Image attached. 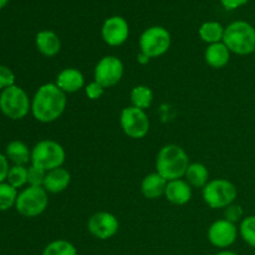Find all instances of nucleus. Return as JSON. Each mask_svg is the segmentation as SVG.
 I'll list each match as a JSON object with an SVG mask.
<instances>
[{
  "instance_id": "nucleus-33",
  "label": "nucleus",
  "mask_w": 255,
  "mask_h": 255,
  "mask_svg": "<svg viewBox=\"0 0 255 255\" xmlns=\"http://www.w3.org/2000/svg\"><path fill=\"white\" fill-rule=\"evenodd\" d=\"M221 4L223 5L224 9L227 10H236L238 7L244 6L246 4H248L251 0H219Z\"/></svg>"
},
{
  "instance_id": "nucleus-5",
  "label": "nucleus",
  "mask_w": 255,
  "mask_h": 255,
  "mask_svg": "<svg viewBox=\"0 0 255 255\" xmlns=\"http://www.w3.org/2000/svg\"><path fill=\"white\" fill-rule=\"evenodd\" d=\"M0 111L11 120H21L31 111V100L24 89L14 85L0 94Z\"/></svg>"
},
{
  "instance_id": "nucleus-34",
  "label": "nucleus",
  "mask_w": 255,
  "mask_h": 255,
  "mask_svg": "<svg viewBox=\"0 0 255 255\" xmlns=\"http://www.w3.org/2000/svg\"><path fill=\"white\" fill-rule=\"evenodd\" d=\"M137 61H138L139 65H147L149 61H151V59H149V57L147 56V55H144V54H142V52H139L138 56H137Z\"/></svg>"
},
{
  "instance_id": "nucleus-19",
  "label": "nucleus",
  "mask_w": 255,
  "mask_h": 255,
  "mask_svg": "<svg viewBox=\"0 0 255 255\" xmlns=\"http://www.w3.org/2000/svg\"><path fill=\"white\" fill-rule=\"evenodd\" d=\"M167 183L168 182L157 172L149 173L142 179L141 192L147 199H157L159 197L164 196Z\"/></svg>"
},
{
  "instance_id": "nucleus-4",
  "label": "nucleus",
  "mask_w": 255,
  "mask_h": 255,
  "mask_svg": "<svg viewBox=\"0 0 255 255\" xmlns=\"http://www.w3.org/2000/svg\"><path fill=\"white\" fill-rule=\"evenodd\" d=\"M66 152L64 147L52 139H42L31 149V162L35 167L49 172L64 166Z\"/></svg>"
},
{
  "instance_id": "nucleus-13",
  "label": "nucleus",
  "mask_w": 255,
  "mask_h": 255,
  "mask_svg": "<svg viewBox=\"0 0 255 255\" xmlns=\"http://www.w3.org/2000/svg\"><path fill=\"white\" fill-rule=\"evenodd\" d=\"M101 36L109 46H121L129 36L128 22L121 16L109 17L102 24Z\"/></svg>"
},
{
  "instance_id": "nucleus-8",
  "label": "nucleus",
  "mask_w": 255,
  "mask_h": 255,
  "mask_svg": "<svg viewBox=\"0 0 255 255\" xmlns=\"http://www.w3.org/2000/svg\"><path fill=\"white\" fill-rule=\"evenodd\" d=\"M172 44L168 30L163 26H151L142 32L139 37V50L149 59L166 54Z\"/></svg>"
},
{
  "instance_id": "nucleus-10",
  "label": "nucleus",
  "mask_w": 255,
  "mask_h": 255,
  "mask_svg": "<svg viewBox=\"0 0 255 255\" xmlns=\"http://www.w3.org/2000/svg\"><path fill=\"white\" fill-rule=\"evenodd\" d=\"M125 67L121 60L114 55H107L99 60L94 70V80L109 89L121 81Z\"/></svg>"
},
{
  "instance_id": "nucleus-24",
  "label": "nucleus",
  "mask_w": 255,
  "mask_h": 255,
  "mask_svg": "<svg viewBox=\"0 0 255 255\" xmlns=\"http://www.w3.org/2000/svg\"><path fill=\"white\" fill-rule=\"evenodd\" d=\"M42 255H77V249L66 239H56L45 247Z\"/></svg>"
},
{
  "instance_id": "nucleus-29",
  "label": "nucleus",
  "mask_w": 255,
  "mask_h": 255,
  "mask_svg": "<svg viewBox=\"0 0 255 255\" xmlns=\"http://www.w3.org/2000/svg\"><path fill=\"white\" fill-rule=\"evenodd\" d=\"M223 216H224V219H227V221L231 222V223L236 224L238 223V222L241 223L242 219L244 218V212L241 204L232 203L229 204L228 207L224 208Z\"/></svg>"
},
{
  "instance_id": "nucleus-38",
  "label": "nucleus",
  "mask_w": 255,
  "mask_h": 255,
  "mask_svg": "<svg viewBox=\"0 0 255 255\" xmlns=\"http://www.w3.org/2000/svg\"><path fill=\"white\" fill-rule=\"evenodd\" d=\"M254 55H255V52H254Z\"/></svg>"
},
{
  "instance_id": "nucleus-15",
  "label": "nucleus",
  "mask_w": 255,
  "mask_h": 255,
  "mask_svg": "<svg viewBox=\"0 0 255 255\" xmlns=\"http://www.w3.org/2000/svg\"><path fill=\"white\" fill-rule=\"evenodd\" d=\"M192 196H193V191L186 179H174L167 183L164 197L169 203L176 204V206H184L191 201Z\"/></svg>"
},
{
  "instance_id": "nucleus-31",
  "label": "nucleus",
  "mask_w": 255,
  "mask_h": 255,
  "mask_svg": "<svg viewBox=\"0 0 255 255\" xmlns=\"http://www.w3.org/2000/svg\"><path fill=\"white\" fill-rule=\"evenodd\" d=\"M84 90H85V94H86V96L89 97L90 100H92V101H95V100H99L105 92V87L102 86V85H100L99 82L95 81V80L94 81L90 82V84L85 85Z\"/></svg>"
},
{
  "instance_id": "nucleus-20",
  "label": "nucleus",
  "mask_w": 255,
  "mask_h": 255,
  "mask_svg": "<svg viewBox=\"0 0 255 255\" xmlns=\"http://www.w3.org/2000/svg\"><path fill=\"white\" fill-rule=\"evenodd\" d=\"M5 156L12 166H26L31 162V149L21 141H11L6 147Z\"/></svg>"
},
{
  "instance_id": "nucleus-6",
  "label": "nucleus",
  "mask_w": 255,
  "mask_h": 255,
  "mask_svg": "<svg viewBox=\"0 0 255 255\" xmlns=\"http://www.w3.org/2000/svg\"><path fill=\"white\" fill-rule=\"evenodd\" d=\"M237 196H238L237 187L231 181L223 178L212 179L202 189L204 203L213 209H224L229 204L234 203Z\"/></svg>"
},
{
  "instance_id": "nucleus-32",
  "label": "nucleus",
  "mask_w": 255,
  "mask_h": 255,
  "mask_svg": "<svg viewBox=\"0 0 255 255\" xmlns=\"http://www.w3.org/2000/svg\"><path fill=\"white\" fill-rule=\"evenodd\" d=\"M9 169H10L9 159H7V157L5 156V154L0 153V183L6 182Z\"/></svg>"
},
{
  "instance_id": "nucleus-23",
  "label": "nucleus",
  "mask_w": 255,
  "mask_h": 255,
  "mask_svg": "<svg viewBox=\"0 0 255 255\" xmlns=\"http://www.w3.org/2000/svg\"><path fill=\"white\" fill-rule=\"evenodd\" d=\"M129 99H131V106L146 111L153 102L154 95L151 87L146 86V85H137L132 89Z\"/></svg>"
},
{
  "instance_id": "nucleus-12",
  "label": "nucleus",
  "mask_w": 255,
  "mask_h": 255,
  "mask_svg": "<svg viewBox=\"0 0 255 255\" xmlns=\"http://www.w3.org/2000/svg\"><path fill=\"white\" fill-rule=\"evenodd\" d=\"M238 233L239 232L236 224L223 218L213 222L209 226L207 237L212 246L221 249H227L236 243Z\"/></svg>"
},
{
  "instance_id": "nucleus-37",
  "label": "nucleus",
  "mask_w": 255,
  "mask_h": 255,
  "mask_svg": "<svg viewBox=\"0 0 255 255\" xmlns=\"http://www.w3.org/2000/svg\"><path fill=\"white\" fill-rule=\"evenodd\" d=\"M253 255H255V249H254V253H253Z\"/></svg>"
},
{
  "instance_id": "nucleus-14",
  "label": "nucleus",
  "mask_w": 255,
  "mask_h": 255,
  "mask_svg": "<svg viewBox=\"0 0 255 255\" xmlns=\"http://www.w3.org/2000/svg\"><path fill=\"white\" fill-rule=\"evenodd\" d=\"M55 84L65 94H75L85 87V77L79 69L66 67L57 74Z\"/></svg>"
},
{
  "instance_id": "nucleus-11",
  "label": "nucleus",
  "mask_w": 255,
  "mask_h": 255,
  "mask_svg": "<svg viewBox=\"0 0 255 255\" xmlns=\"http://www.w3.org/2000/svg\"><path fill=\"white\" fill-rule=\"evenodd\" d=\"M119 228V219L110 212H97L92 214L87 222V229L91 236L100 241H106L116 236Z\"/></svg>"
},
{
  "instance_id": "nucleus-7",
  "label": "nucleus",
  "mask_w": 255,
  "mask_h": 255,
  "mask_svg": "<svg viewBox=\"0 0 255 255\" xmlns=\"http://www.w3.org/2000/svg\"><path fill=\"white\" fill-rule=\"evenodd\" d=\"M49 206V193L44 187L27 186L19 192L16 201V211L26 218H35L44 213Z\"/></svg>"
},
{
  "instance_id": "nucleus-18",
  "label": "nucleus",
  "mask_w": 255,
  "mask_h": 255,
  "mask_svg": "<svg viewBox=\"0 0 255 255\" xmlns=\"http://www.w3.org/2000/svg\"><path fill=\"white\" fill-rule=\"evenodd\" d=\"M231 54L232 52L223 42H217V44L208 45L204 51V61L212 69H223L228 65Z\"/></svg>"
},
{
  "instance_id": "nucleus-28",
  "label": "nucleus",
  "mask_w": 255,
  "mask_h": 255,
  "mask_svg": "<svg viewBox=\"0 0 255 255\" xmlns=\"http://www.w3.org/2000/svg\"><path fill=\"white\" fill-rule=\"evenodd\" d=\"M46 173V171L39 168V167L32 166V164L30 167H27V186L42 187L44 186Z\"/></svg>"
},
{
  "instance_id": "nucleus-35",
  "label": "nucleus",
  "mask_w": 255,
  "mask_h": 255,
  "mask_svg": "<svg viewBox=\"0 0 255 255\" xmlns=\"http://www.w3.org/2000/svg\"><path fill=\"white\" fill-rule=\"evenodd\" d=\"M214 255H238L236 253V252L233 251H228V249H222L221 252H218V253H216Z\"/></svg>"
},
{
  "instance_id": "nucleus-16",
  "label": "nucleus",
  "mask_w": 255,
  "mask_h": 255,
  "mask_svg": "<svg viewBox=\"0 0 255 255\" xmlns=\"http://www.w3.org/2000/svg\"><path fill=\"white\" fill-rule=\"evenodd\" d=\"M35 45L37 51L46 57H54L61 50V40L59 35L51 30H42L36 34Z\"/></svg>"
},
{
  "instance_id": "nucleus-27",
  "label": "nucleus",
  "mask_w": 255,
  "mask_h": 255,
  "mask_svg": "<svg viewBox=\"0 0 255 255\" xmlns=\"http://www.w3.org/2000/svg\"><path fill=\"white\" fill-rule=\"evenodd\" d=\"M6 182L14 188H22L27 184V167L26 166H11L7 173Z\"/></svg>"
},
{
  "instance_id": "nucleus-9",
  "label": "nucleus",
  "mask_w": 255,
  "mask_h": 255,
  "mask_svg": "<svg viewBox=\"0 0 255 255\" xmlns=\"http://www.w3.org/2000/svg\"><path fill=\"white\" fill-rule=\"evenodd\" d=\"M120 126L127 137L132 139H142L148 134L151 122L144 110L127 106L120 115Z\"/></svg>"
},
{
  "instance_id": "nucleus-2",
  "label": "nucleus",
  "mask_w": 255,
  "mask_h": 255,
  "mask_svg": "<svg viewBox=\"0 0 255 255\" xmlns=\"http://www.w3.org/2000/svg\"><path fill=\"white\" fill-rule=\"evenodd\" d=\"M187 152L178 144H167L159 149L156 158V172L167 182L184 178L189 167Z\"/></svg>"
},
{
  "instance_id": "nucleus-21",
  "label": "nucleus",
  "mask_w": 255,
  "mask_h": 255,
  "mask_svg": "<svg viewBox=\"0 0 255 255\" xmlns=\"http://www.w3.org/2000/svg\"><path fill=\"white\" fill-rule=\"evenodd\" d=\"M184 179L188 182L192 188H202L206 187V184L209 182V172L208 168L203 163H191L186 174Z\"/></svg>"
},
{
  "instance_id": "nucleus-30",
  "label": "nucleus",
  "mask_w": 255,
  "mask_h": 255,
  "mask_svg": "<svg viewBox=\"0 0 255 255\" xmlns=\"http://www.w3.org/2000/svg\"><path fill=\"white\" fill-rule=\"evenodd\" d=\"M15 85V74L10 67L0 65V90H5Z\"/></svg>"
},
{
  "instance_id": "nucleus-1",
  "label": "nucleus",
  "mask_w": 255,
  "mask_h": 255,
  "mask_svg": "<svg viewBox=\"0 0 255 255\" xmlns=\"http://www.w3.org/2000/svg\"><path fill=\"white\" fill-rule=\"evenodd\" d=\"M67 106V97L55 82L41 85L31 100V114L41 124L54 122L64 114Z\"/></svg>"
},
{
  "instance_id": "nucleus-26",
  "label": "nucleus",
  "mask_w": 255,
  "mask_h": 255,
  "mask_svg": "<svg viewBox=\"0 0 255 255\" xmlns=\"http://www.w3.org/2000/svg\"><path fill=\"white\" fill-rule=\"evenodd\" d=\"M238 232L242 239L255 249V216L244 217L239 223Z\"/></svg>"
},
{
  "instance_id": "nucleus-36",
  "label": "nucleus",
  "mask_w": 255,
  "mask_h": 255,
  "mask_svg": "<svg viewBox=\"0 0 255 255\" xmlns=\"http://www.w3.org/2000/svg\"><path fill=\"white\" fill-rule=\"evenodd\" d=\"M10 0H0V9H2V7H5L7 5V2H9Z\"/></svg>"
},
{
  "instance_id": "nucleus-22",
  "label": "nucleus",
  "mask_w": 255,
  "mask_h": 255,
  "mask_svg": "<svg viewBox=\"0 0 255 255\" xmlns=\"http://www.w3.org/2000/svg\"><path fill=\"white\" fill-rule=\"evenodd\" d=\"M224 29L226 27H223L221 22L207 21L201 25L198 30V35L202 39V41L206 42V44H217V42L223 41Z\"/></svg>"
},
{
  "instance_id": "nucleus-17",
  "label": "nucleus",
  "mask_w": 255,
  "mask_h": 255,
  "mask_svg": "<svg viewBox=\"0 0 255 255\" xmlns=\"http://www.w3.org/2000/svg\"><path fill=\"white\" fill-rule=\"evenodd\" d=\"M71 183V174L64 167L55 168L46 173L44 181V188L47 193L57 194L64 192Z\"/></svg>"
},
{
  "instance_id": "nucleus-3",
  "label": "nucleus",
  "mask_w": 255,
  "mask_h": 255,
  "mask_svg": "<svg viewBox=\"0 0 255 255\" xmlns=\"http://www.w3.org/2000/svg\"><path fill=\"white\" fill-rule=\"evenodd\" d=\"M223 42L232 54L246 56L255 52V27L248 21L237 20L224 29Z\"/></svg>"
},
{
  "instance_id": "nucleus-25",
  "label": "nucleus",
  "mask_w": 255,
  "mask_h": 255,
  "mask_svg": "<svg viewBox=\"0 0 255 255\" xmlns=\"http://www.w3.org/2000/svg\"><path fill=\"white\" fill-rule=\"evenodd\" d=\"M19 192L7 182L0 183V211H9L16 206Z\"/></svg>"
}]
</instances>
